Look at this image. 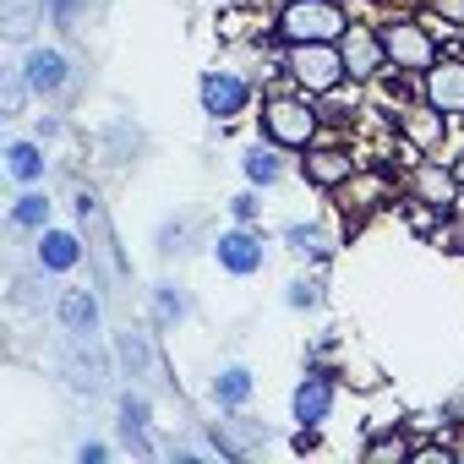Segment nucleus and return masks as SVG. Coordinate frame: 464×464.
I'll return each instance as SVG.
<instances>
[{
    "label": "nucleus",
    "mask_w": 464,
    "mask_h": 464,
    "mask_svg": "<svg viewBox=\"0 0 464 464\" xmlns=\"http://www.w3.org/2000/svg\"><path fill=\"white\" fill-rule=\"evenodd\" d=\"M361 459H366V464H404V459H415V442H410L399 426H388V431H372V437H366Z\"/></svg>",
    "instance_id": "nucleus-25"
},
{
    "label": "nucleus",
    "mask_w": 464,
    "mask_h": 464,
    "mask_svg": "<svg viewBox=\"0 0 464 464\" xmlns=\"http://www.w3.org/2000/svg\"><path fill=\"white\" fill-rule=\"evenodd\" d=\"M0 159H6V175L17 186H44V175H50V159H44V142L39 137H12Z\"/></svg>",
    "instance_id": "nucleus-19"
},
{
    "label": "nucleus",
    "mask_w": 464,
    "mask_h": 464,
    "mask_svg": "<svg viewBox=\"0 0 464 464\" xmlns=\"http://www.w3.org/2000/svg\"><path fill=\"white\" fill-rule=\"evenodd\" d=\"M148 306H153V323H159L164 334H175V328L191 317V290H186L180 279H153Z\"/></svg>",
    "instance_id": "nucleus-21"
},
{
    "label": "nucleus",
    "mask_w": 464,
    "mask_h": 464,
    "mask_svg": "<svg viewBox=\"0 0 464 464\" xmlns=\"http://www.w3.org/2000/svg\"><path fill=\"white\" fill-rule=\"evenodd\" d=\"M252 393H257V377H252L246 361H224V366L213 372V382H208V399H213L218 410H229V415H241V410L252 404Z\"/></svg>",
    "instance_id": "nucleus-17"
},
{
    "label": "nucleus",
    "mask_w": 464,
    "mask_h": 464,
    "mask_svg": "<svg viewBox=\"0 0 464 464\" xmlns=\"http://www.w3.org/2000/svg\"><path fill=\"white\" fill-rule=\"evenodd\" d=\"M6 218H12V229H28V236H39V229H50V197H44L39 186H23V191L12 197Z\"/></svg>",
    "instance_id": "nucleus-23"
},
{
    "label": "nucleus",
    "mask_w": 464,
    "mask_h": 464,
    "mask_svg": "<svg viewBox=\"0 0 464 464\" xmlns=\"http://www.w3.org/2000/svg\"><path fill=\"white\" fill-rule=\"evenodd\" d=\"M213 263H218L229 279H257V274L268 268V241H263V229H257V224L224 229V236L213 241Z\"/></svg>",
    "instance_id": "nucleus-6"
},
{
    "label": "nucleus",
    "mask_w": 464,
    "mask_h": 464,
    "mask_svg": "<svg viewBox=\"0 0 464 464\" xmlns=\"http://www.w3.org/2000/svg\"><path fill=\"white\" fill-rule=\"evenodd\" d=\"M0 12H6V34L12 39H28L34 17H44V0H0Z\"/></svg>",
    "instance_id": "nucleus-28"
},
{
    "label": "nucleus",
    "mask_w": 464,
    "mask_h": 464,
    "mask_svg": "<svg viewBox=\"0 0 464 464\" xmlns=\"http://www.w3.org/2000/svg\"><path fill=\"white\" fill-rule=\"evenodd\" d=\"M50 137H61V121H55V115L39 121V142H50Z\"/></svg>",
    "instance_id": "nucleus-34"
},
{
    "label": "nucleus",
    "mask_w": 464,
    "mask_h": 464,
    "mask_svg": "<svg viewBox=\"0 0 464 464\" xmlns=\"http://www.w3.org/2000/svg\"><path fill=\"white\" fill-rule=\"evenodd\" d=\"M285 246H290L295 257H306V263H328V257H334V236H328L317 218H295V224H285Z\"/></svg>",
    "instance_id": "nucleus-22"
},
{
    "label": "nucleus",
    "mask_w": 464,
    "mask_h": 464,
    "mask_svg": "<svg viewBox=\"0 0 464 464\" xmlns=\"http://www.w3.org/2000/svg\"><path fill=\"white\" fill-rule=\"evenodd\" d=\"M263 137L279 142L285 153H306L312 142H323V110L312 104V93H268L263 99Z\"/></svg>",
    "instance_id": "nucleus-1"
},
{
    "label": "nucleus",
    "mask_w": 464,
    "mask_h": 464,
    "mask_svg": "<svg viewBox=\"0 0 464 464\" xmlns=\"http://www.w3.org/2000/svg\"><path fill=\"white\" fill-rule=\"evenodd\" d=\"M393 126H399V137H404L410 153H437V148L448 142V115L431 110L426 99H420V104H404V110L393 115Z\"/></svg>",
    "instance_id": "nucleus-12"
},
{
    "label": "nucleus",
    "mask_w": 464,
    "mask_h": 464,
    "mask_svg": "<svg viewBox=\"0 0 464 464\" xmlns=\"http://www.w3.org/2000/svg\"><path fill=\"white\" fill-rule=\"evenodd\" d=\"M334 404H339V382H334V372H306V377L295 382V393H290V420L323 431V426L334 420Z\"/></svg>",
    "instance_id": "nucleus-9"
},
{
    "label": "nucleus",
    "mask_w": 464,
    "mask_h": 464,
    "mask_svg": "<svg viewBox=\"0 0 464 464\" xmlns=\"http://www.w3.org/2000/svg\"><path fill=\"white\" fill-rule=\"evenodd\" d=\"M279 72L301 88V93H312V99H328V93H339V82L350 77L344 72V55H339V44H285V61H279Z\"/></svg>",
    "instance_id": "nucleus-4"
},
{
    "label": "nucleus",
    "mask_w": 464,
    "mask_h": 464,
    "mask_svg": "<svg viewBox=\"0 0 464 464\" xmlns=\"http://www.w3.org/2000/svg\"><path fill=\"white\" fill-rule=\"evenodd\" d=\"M82 257H88V252H82V236H77V229H61V224L39 229V241H34L39 274H77Z\"/></svg>",
    "instance_id": "nucleus-15"
},
{
    "label": "nucleus",
    "mask_w": 464,
    "mask_h": 464,
    "mask_svg": "<svg viewBox=\"0 0 464 464\" xmlns=\"http://www.w3.org/2000/svg\"><path fill=\"white\" fill-rule=\"evenodd\" d=\"M115 366H121L131 382L153 372V350H148V334H142V328H126V334H115Z\"/></svg>",
    "instance_id": "nucleus-24"
},
{
    "label": "nucleus",
    "mask_w": 464,
    "mask_h": 464,
    "mask_svg": "<svg viewBox=\"0 0 464 464\" xmlns=\"http://www.w3.org/2000/svg\"><path fill=\"white\" fill-rule=\"evenodd\" d=\"M115 426H121V442H126L137 459L153 453V442H148V426H153V404H148V393L126 388V393L115 399Z\"/></svg>",
    "instance_id": "nucleus-16"
},
{
    "label": "nucleus",
    "mask_w": 464,
    "mask_h": 464,
    "mask_svg": "<svg viewBox=\"0 0 464 464\" xmlns=\"http://www.w3.org/2000/svg\"><path fill=\"white\" fill-rule=\"evenodd\" d=\"M285 306H290V312H317V306H323V279H317V274H295V279L285 285Z\"/></svg>",
    "instance_id": "nucleus-27"
},
{
    "label": "nucleus",
    "mask_w": 464,
    "mask_h": 464,
    "mask_svg": "<svg viewBox=\"0 0 464 464\" xmlns=\"http://www.w3.org/2000/svg\"><path fill=\"white\" fill-rule=\"evenodd\" d=\"M186 236H191V218H164L159 236H153L159 257H180V252H186Z\"/></svg>",
    "instance_id": "nucleus-29"
},
{
    "label": "nucleus",
    "mask_w": 464,
    "mask_h": 464,
    "mask_svg": "<svg viewBox=\"0 0 464 464\" xmlns=\"http://www.w3.org/2000/svg\"><path fill=\"white\" fill-rule=\"evenodd\" d=\"M453 175H459V180H464V153H459V164H453Z\"/></svg>",
    "instance_id": "nucleus-35"
},
{
    "label": "nucleus",
    "mask_w": 464,
    "mask_h": 464,
    "mask_svg": "<svg viewBox=\"0 0 464 464\" xmlns=\"http://www.w3.org/2000/svg\"><path fill=\"white\" fill-rule=\"evenodd\" d=\"M355 169H361V159H355L350 148H339V142H312L306 159H301V175H306V186H317V191H339Z\"/></svg>",
    "instance_id": "nucleus-11"
},
{
    "label": "nucleus",
    "mask_w": 464,
    "mask_h": 464,
    "mask_svg": "<svg viewBox=\"0 0 464 464\" xmlns=\"http://www.w3.org/2000/svg\"><path fill=\"white\" fill-rule=\"evenodd\" d=\"M224 208H229V218H236V224H257V218H263V197H257V186H252V191H236Z\"/></svg>",
    "instance_id": "nucleus-31"
},
{
    "label": "nucleus",
    "mask_w": 464,
    "mask_h": 464,
    "mask_svg": "<svg viewBox=\"0 0 464 464\" xmlns=\"http://www.w3.org/2000/svg\"><path fill=\"white\" fill-rule=\"evenodd\" d=\"M55 323H61L66 339L93 344V339L104 334V306H99L93 290H61V301H55Z\"/></svg>",
    "instance_id": "nucleus-13"
},
{
    "label": "nucleus",
    "mask_w": 464,
    "mask_h": 464,
    "mask_svg": "<svg viewBox=\"0 0 464 464\" xmlns=\"http://www.w3.org/2000/svg\"><path fill=\"white\" fill-rule=\"evenodd\" d=\"M448 252H464V208H459L453 224H448Z\"/></svg>",
    "instance_id": "nucleus-33"
},
{
    "label": "nucleus",
    "mask_w": 464,
    "mask_h": 464,
    "mask_svg": "<svg viewBox=\"0 0 464 464\" xmlns=\"http://www.w3.org/2000/svg\"><path fill=\"white\" fill-rule=\"evenodd\" d=\"M420 99L442 115H464V61L459 55H437V66L420 77Z\"/></svg>",
    "instance_id": "nucleus-14"
},
{
    "label": "nucleus",
    "mask_w": 464,
    "mask_h": 464,
    "mask_svg": "<svg viewBox=\"0 0 464 464\" xmlns=\"http://www.w3.org/2000/svg\"><path fill=\"white\" fill-rule=\"evenodd\" d=\"M241 175H246V186H257V191L279 186V180H285V148L268 142V137H257V142L241 153Z\"/></svg>",
    "instance_id": "nucleus-20"
},
{
    "label": "nucleus",
    "mask_w": 464,
    "mask_h": 464,
    "mask_svg": "<svg viewBox=\"0 0 464 464\" xmlns=\"http://www.w3.org/2000/svg\"><path fill=\"white\" fill-rule=\"evenodd\" d=\"M110 459V442H77V464H104Z\"/></svg>",
    "instance_id": "nucleus-32"
},
{
    "label": "nucleus",
    "mask_w": 464,
    "mask_h": 464,
    "mask_svg": "<svg viewBox=\"0 0 464 464\" xmlns=\"http://www.w3.org/2000/svg\"><path fill=\"white\" fill-rule=\"evenodd\" d=\"M410 197H420V202L437 208V213H459V208H464V180L453 175V164L420 159V164L410 169Z\"/></svg>",
    "instance_id": "nucleus-8"
},
{
    "label": "nucleus",
    "mask_w": 464,
    "mask_h": 464,
    "mask_svg": "<svg viewBox=\"0 0 464 464\" xmlns=\"http://www.w3.org/2000/svg\"><path fill=\"white\" fill-rule=\"evenodd\" d=\"M197 99H202V115L224 126V121H241V115L252 110L257 88H252L241 72H229V66H213V72H202V77H197Z\"/></svg>",
    "instance_id": "nucleus-5"
},
{
    "label": "nucleus",
    "mask_w": 464,
    "mask_h": 464,
    "mask_svg": "<svg viewBox=\"0 0 464 464\" xmlns=\"http://www.w3.org/2000/svg\"><path fill=\"white\" fill-rule=\"evenodd\" d=\"M334 197H339L344 218H366L372 208H382V202H388V175H382V169H355Z\"/></svg>",
    "instance_id": "nucleus-18"
},
{
    "label": "nucleus",
    "mask_w": 464,
    "mask_h": 464,
    "mask_svg": "<svg viewBox=\"0 0 464 464\" xmlns=\"http://www.w3.org/2000/svg\"><path fill=\"white\" fill-rule=\"evenodd\" d=\"M426 28H453V34H464V0H431V12L420 17Z\"/></svg>",
    "instance_id": "nucleus-30"
},
{
    "label": "nucleus",
    "mask_w": 464,
    "mask_h": 464,
    "mask_svg": "<svg viewBox=\"0 0 464 464\" xmlns=\"http://www.w3.org/2000/svg\"><path fill=\"white\" fill-rule=\"evenodd\" d=\"M28 99H39L23 77V66H0V121H17L28 110Z\"/></svg>",
    "instance_id": "nucleus-26"
},
{
    "label": "nucleus",
    "mask_w": 464,
    "mask_h": 464,
    "mask_svg": "<svg viewBox=\"0 0 464 464\" xmlns=\"http://www.w3.org/2000/svg\"><path fill=\"white\" fill-rule=\"evenodd\" d=\"M17 66H23V77H28V88H34L39 99H61L66 82H72V61H66V50H55V44H28Z\"/></svg>",
    "instance_id": "nucleus-10"
},
{
    "label": "nucleus",
    "mask_w": 464,
    "mask_h": 464,
    "mask_svg": "<svg viewBox=\"0 0 464 464\" xmlns=\"http://www.w3.org/2000/svg\"><path fill=\"white\" fill-rule=\"evenodd\" d=\"M344 28H350V12L339 0H285L274 17V34L285 44H339Z\"/></svg>",
    "instance_id": "nucleus-2"
},
{
    "label": "nucleus",
    "mask_w": 464,
    "mask_h": 464,
    "mask_svg": "<svg viewBox=\"0 0 464 464\" xmlns=\"http://www.w3.org/2000/svg\"><path fill=\"white\" fill-rule=\"evenodd\" d=\"M377 34H382V50H388V72L426 77L437 66V34L420 17H388V23H377Z\"/></svg>",
    "instance_id": "nucleus-3"
},
{
    "label": "nucleus",
    "mask_w": 464,
    "mask_h": 464,
    "mask_svg": "<svg viewBox=\"0 0 464 464\" xmlns=\"http://www.w3.org/2000/svg\"><path fill=\"white\" fill-rule=\"evenodd\" d=\"M339 55H344V72L350 82H377L388 72V50H382V34L372 23H350L344 39H339Z\"/></svg>",
    "instance_id": "nucleus-7"
}]
</instances>
